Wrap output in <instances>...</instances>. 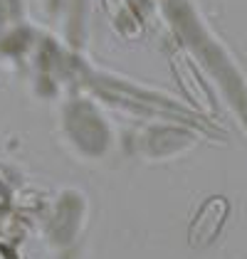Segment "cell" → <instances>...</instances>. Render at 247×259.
I'll return each mask as SVG.
<instances>
[{
    "label": "cell",
    "mask_w": 247,
    "mask_h": 259,
    "mask_svg": "<svg viewBox=\"0 0 247 259\" xmlns=\"http://www.w3.org/2000/svg\"><path fill=\"white\" fill-rule=\"evenodd\" d=\"M227 215H230V202L220 195L210 198L203 202V207L198 210V215L190 222V230H188V244L193 249H203L208 247L213 239L220 235L223 225H225Z\"/></svg>",
    "instance_id": "1"
}]
</instances>
